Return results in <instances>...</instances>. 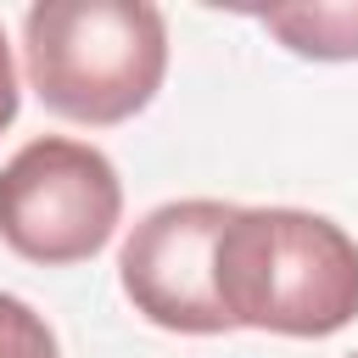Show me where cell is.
Masks as SVG:
<instances>
[{"label":"cell","instance_id":"3","mask_svg":"<svg viewBox=\"0 0 358 358\" xmlns=\"http://www.w3.org/2000/svg\"><path fill=\"white\" fill-rule=\"evenodd\" d=\"M123 213L117 168L101 145L39 134L0 168V241L45 268L95 257Z\"/></svg>","mask_w":358,"mask_h":358},{"label":"cell","instance_id":"6","mask_svg":"<svg viewBox=\"0 0 358 358\" xmlns=\"http://www.w3.org/2000/svg\"><path fill=\"white\" fill-rule=\"evenodd\" d=\"M0 358H62L45 313H34L11 291H0Z\"/></svg>","mask_w":358,"mask_h":358},{"label":"cell","instance_id":"7","mask_svg":"<svg viewBox=\"0 0 358 358\" xmlns=\"http://www.w3.org/2000/svg\"><path fill=\"white\" fill-rule=\"evenodd\" d=\"M17 62H11V45H6V28H0V129H11L17 117Z\"/></svg>","mask_w":358,"mask_h":358},{"label":"cell","instance_id":"2","mask_svg":"<svg viewBox=\"0 0 358 358\" xmlns=\"http://www.w3.org/2000/svg\"><path fill=\"white\" fill-rule=\"evenodd\" d=\"M22 62L50 112L123 123L162 90L168 22L145 0H39L22 17Z\"/></svg>","mask_w":358,"mask_h":358},{"label":"cell","instance_id":"8","mask_svg":"<svg viewBox=\"0 0 358 358\" xmlns=\"http://www.w3.org/2000/svg\"><path fill=\"white\" fill-rule=\"evenodd\" d=\"M347 358H358V352H347Z\"/></svg>","mask_w":358,"mask_h":358},{"label":"cell","instance_id":"5","mask_svg":"<svg viewBox=\"0 0 358 358\" xmlns=\"http://www.w3.org/2000/svg\"><path fill=\"white\" fill-rule=\"evenodd\" d=\"M257 22L285 39V50L313 56V62H352L358 56V0H330V6H268Z\"/></svg>","mask_w":358,"mask_h":358},{"label":"cell","instance_id":"4","mask_svg":"<svg viewBox=\"0 0 358 358\" xmlns=\"http://www.w3.org/2000/svg\"><path fill=\"white\" fill-rule=\"evenodd\" d=\"M235 218L229 201L213 196H185V201H162L151 207L117 257V280L123 296L134 302V313H145L162 330L179 336H224L229 313L218 302V280H213V257H218V235Z\"/></svg>","mask_w":358,"mask_h":358},{"label":"cell","instance_id":"1","mask_svg":"<svg viewBox=\"0 0 358 358\" xmlns=\"http://www.w3.org/2000/svg\"><path fill=\"white\" fill-rule=\"evenodd\" d=\"M229 330L336 336L358 319V241L302 207H235L213 257Z\"/></svg>","mask_w":358,"mask_h":358}]
</instances>
